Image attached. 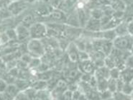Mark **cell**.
I'll return each instance as SVG.
<instances>
[{"instance_id":"11","label":"cell","mask_w":133,"mask_h":100,"mask_svg":"<svg viewBox=\"0 0 133 100\" xmlns=\"http://www.w3.org/2000/svg\"><path fill=\"white\" fill-rule=\"evenodd\" d=\"M94 76L96 77V79L98 78H105V79H109L110 78L109 76V69L107 68L106 66H102L96 68L95 71L94 73Z\"/></svg>"},{"instance_id":"30","label":"cell","mask_w":133,"mask_h":100,"mask_svg":"<svg viewBox=\"0 0 133 100\" xmlns=\"http://www.w3.org/2000/svg\"><path fill=\"white\" fill-rule=\"evenodd\" d=\"M88 99H89V98H88V97H87V94H84V93H81L77 99V100H88Z\"/></svg>"},{"instance_id":"14","label":"cell","mask_w":133,"mask_h":100,"mask_svg":"<svg viewBox=\"0 0 133 100\" xmlns=\"http://www.w3.org/2000/svg\"><path fill=\"white\" fill-rule=\"evenodd\" d=\"M129 22H126L124 20H122L119 22V24L115 28L117 36H122V35H129L127 32V25Z\"/></svg>"},{"instance_id":"15","label":"cell","mask_w":133,"mask_h":100,"mask_svg":"<svg viewBox=\"0 0 133 100\" xmlns=\"http://www.w3.org/2000/svg\"><path fill=\"white\" fill-rule=\"evenodd\" d=\"M117 37V34L115 29L102 30V38L109 41H113Z\"/></svg>"},{"instance_id":"31","label":"cell","mask_w":133,"mask_h":100,"mask_svg":"<svg viewBox=\"0 0 133 100\" xmlns=\"http://www.w3.org/2000/svg\"><path fill=\"white\" fill-rule=\"evenodd\" d=\"M123 2V3L125 4L126 6H132L133 0H122Z\"/></svg>"},{"instance_id":"24","label":"cell","mask_w":133,"mask_h":100,"mask_svg":"<svg viewBox=\"0 0 133 100\" xmlns=\"http://www.w3.org/2000/svg\"><path fill=\"white\" fill-rule=\"evenodd\" d=\"M99 95H100V99L101 100L109 99H111L113 97V94L107 89L104 91H102V92H99Z\"/></svg>"},{"instance_id":"5","label":"cell","mask_w":133,"mask_h":100,"mask_svg":"<svg viewBox=\"0 0 133 100\" xmlns=\"http://www.w3.org/2000/svg\"><path fill=\"white\" fill-rule=\"evenodd\" d=\"M15 32L17 35V40H18L20 42L28 41L30 39L29 28L22 24H19L16 27Z\"/></svg>"},{"instance_id":"20","label":"cell","mask_w":133,"mask_h":100,"mask_svg":"<svg viewBox=\"0 0 133 100\" xmlns=\"http://www.w3.org/2000/svg\"><path fill=\"white\" fill-rule=\"evenodd\" d=\"M6 91H7L9 94H11L12 97H15L18 94L19 92L21 91L17 87V86L15 84H8Z\"/></svg>"},{"instance_id":"29","label":"cell","mask_w":133,"mask_h":100,"mask_svg":"<svg viewBox=\"0 0 133 100\" xmlns=\"http://www.w3.org/2000/svg\"><path fill=\"white\" fill-rule=\"evenodd\" d=\"M132 25H133L132 21H130V22H129L128 23H127V32H128V34L130 35H132V33H133Z\"/></svg>"},{"instance_id":"25","label":"cell","mask_w":133,"mask_h":100,"mask_svg":"<svg viewBox=\"0 0 133 100\" xmlns=\"http://www.w3.org/2000/svg\"><path fill=\"white\" fill-rule=\"evenodd\" d=\"M90 59L89 54L85 50H78V61Z\"/></svg>"},{"instance_id":"3","label":"cell","mask_w":133,"mask_h":100,"mask_svg":"<svg viewBox=\"0 0 133 100\" xmlns=\"http://www.w3.org/2000/svg\"><path fill=\"white\" fill-rule=\"evenodd\" d=\"M30 39L43 40L47 37L48 28L43 22H35L29 28Z\"/></svg>"},{"instance_id":"27","label":"cell","mask_w":133,"mask_h":100,"mask_svg":"<svg viewBox=\"0 0 133 100\" xmlns=\"http://www.w3.org/2000/svg\"><path fill=\"white\" fill-rule=\"evenodd\" d=\"M15 100H31L28 95L25 94L23 91H21L18 93V94L15 97Z\"/></svg>"},{"instance_id":"12","label":"cell","mask_w":133,"mask_h":100,"mask_svg":"<svg viewBox=\"0 0 133 100\" xmlns=\"http://www.w3.org/2000/svg\"><path fill=\"white\" fill-rule=\"evenodd\" d=\"M132 68H124L123 70L120 71L121 78L124 82H132Z\"/></svg>"},{"instance_id":"18","label":"cell","mask_w":133,"mask_h":100,"mask_svg":"<svg viewBox=\"0 0 133 100\" xmlns=\"http://www.w3.org/2000/svg\"><path fill=\"white\" fill-rule=\"evenodd\" d=\"M107 90L111 91L112 94L117 91V81L115 78H109L107 80Z\"/></svg>"},{"instance_id":"1","label":"cell","mask_w":133,"mask_h":100,"mask_svg":"<svg viewBox=\"0 0 133 100\" xmlns=\"http://www.w3.org/2000/svg\"><path fill=\"white\" fill-rule=\"evenodd\" d=\"M27 49L32 58H41L46 52L42 40L38 39H30L27 42Z\"/></svg>"},{"instance_id":"6","label":"cell","mask_w":133,"mask_h":100,"mask_svg":"<svg viewBox=\"0 0 133 100\" xmlns=\"http://www.w3.org/2000/svg\"><path fill=\"white\" fill-rule=\"evenodd\" d=\"M48 17L50 19V20L53 21V22H57V23L64 22L65 23L67 15L61 10L53 8V10L50 11Z\"/></svg>"},{"instance_id":"28","label":"cell","mask_w":133,"mask_h":100,"mask_svg":"<svg viewBox=\"0 0 133 100\" xmlns=\"http://www.w3.org/2000/svg\"><path fill=\"white\" fill-rule=\"evenodd\" d=\"M8 84L4 79H0V93H3L6 91Z\"/></svg>"},{"instance_id":"26","label":"cell","mask_w":133,"mask_h":100,"mask_svg":"<svg viewBox=\"0 0 133 100\" xmlns=\"http://www.w3.org/2000/svg\"><path fill=\"white\" fill-rule=\"evenodd\" d=\"M12 2V0H0V10H4L5 9H8Z\"/></svg>"},{"instance_id":"10","label":"cell","mask_w":133,"mask_h":100,"mask_svg":"<svg viewBox=\"0 0 133 100\" xmlns=\"http://www.w3.org/2000/svg\"><path fill=\"white\" fill-rule=\"evenodd\" d=\"M51 91L48 89L37 91V93L35 96L33 100H53Z\"/></svg>"},{"instance_id":"9","label":"cell","mask_w":133,"mask_h":100,"mask_svg":"<svg viewBox=\"0 0 133 100\" xmlns=\"http://www.w3.org/2000/svg\"><path fill=\"white\" fill-rule=\"evenodd\" d=\"M84 30L88 32H99L102 30V25L100 23V20L91 18L88 19L86 25L84 28Z\"/></svg>"},{"instance_id":"4","label":"cell","mask_w":133,"mask_h":100,"mask_svg":"<svg viewBox=\"0 0 133 100\" xmlns=\"http://www.w3.org/2000/svg\"><path fill=\"white\" fill-rule=\"evenodd\" d=\"M77 68L81 74H88L93 75L96 67L91 59L83 61H78Z\"/></svg>"},{"instance_id":"32","label":"cell","mask_w":133,"mask_h":100,"mask_svg":"<svg viewBox=\"0 0 133 100\" xmlns=\"http://www.w3.org/2000/svg\"><path fill=\"white\" fill-rule=\"evenodd\" d=\"M18 1H22V0H12V2H18Z\"/></svg>"},{"instance_id":"2","label":"cell","mask_w":133,"mask_h":100,"mask_svg":"<svg viewBox=\"0 0 133 100\" xmlns=\"http://www.w3.org/2000/svg\"><path fill=\"white\" fill-rule=\"evenodd\" d=\"M112 44L115 48L121 51H132V35H125L122 36H117Z\"/></svg>"},{"instance_id":"8","label":"cell","mask_w":133,"mask_h":100,"mask_svg":"<svg viewBox=\"0 0 133 100\" xmlns=\"http://www.w3.org/2000/svg\"><path fill=\"white\" fill-rule=\"evenodd\" d=\"M27 2L25 0L18 1V2H12L9 5L8 10L12 13L13 15H19V13L23 12L27 8Z\"/></svg>"},{"instance_id":"22","label":"cell","mask_w":133,"mask_h":100,"mask_svg":"<svg viewBox=\"0 0 133 100\" xmlns=\"http://www.w3.org/2000/svg\"><path fill=\"white\" fill-rule=\"evenodd\" d=\"M56 100H72V91L67 89Z\"/></svg>"},{"instance_id":"13","label":"cell","mask_w":133,"mask_h":100,"mask_svg":"<svg viewBox=\"0 0 133 100\" xmlns=\"http://www.w3.org/2000/svg\"><path fill=\"white\" fill-rule=\"evenodd\" d=\"M113 44H112V41H106L102 39V46H101V52L104 53L105 55V56H109L111 51L113 49Z\"/></svg>"},{"instance_id":"16","label":"cell","mask_w":133,"mask_h":100,"mask_svg":"<svg viewBox=\"0 0 133 100\" xmlns=\"http://www.w3.org/2000/svg\"><path fill=\"white\" fill-rule=\"evenodd\" d=\"M110 6L113 11H119V12H124L127 7L122 0H113L110 4Z\"/></svg>"},{"instance_id":"21","label":"cell","mask_w":133,"mask_h":100,"mask_svg":"<svg viewBox=\"0 0 133 100\" xmlns=\"http://www.w3.org/2000/svg\"><path fill=\"white\" fill-rule=\"evenodd\" d=\"M23 91L28 95V97L31 100H33L35 96V94L37 93V90H35L34 88H32V86H30V87L27 88V89H25Z\"/></svg>"},{"instance_id":"7","label":"cell","mask_w":133,"mask_h":100,"mask_svg":"<svg viewBox=\"0 0 133 100\" xmlns=\"http://www.w3.org/2000/svg\"><path fill=\"white\" fill-rule=\"evenodd\" d=\"M68 59L72 63H77L78 61V50L74 42H71L65 49Z\"/></svg>"},{"instance_id":"19","label":"cell","mask_w":133,"mask_h":100,"mask_svg":"<svg viewBox=\"0 0 133 100\" xmlns=\"http://www.w3.org/2000/svg\"><path fill=\"white\" fill-rule=\"evenodd\" d=\"M132 82H124L121 92H122L123 94L128 95V96H132Z\"/></svg>"},{"instance_id":"33","label":"cell","mask_w":133,"mask_h":100,"mask_svg":"<svg viewBox=\"0 0 133 100\" xmlns=\"http://www.w3.org/2000/svg\"><path fill=\"white\" fill-rule=\"evenodd\" d=\"M88 100H91V99H88Z\"/></svg>"},{"instance_id":"17","label":"cell","mask_w":133,"mask_h":100,"mask_svg":"<svg viewBox=\"0 0 133 100\" xmlns=\"http://www.w3.org/2000/svg\"><path fill=\"white\" fill-rule=\"evenodd\" d=\"M96 83V89L99 92H102L107 89V80L105 78H98Z\"/></svg>"},{"instance_id":"23","label":"cell","mask_w":133,"mask_h":100,"mask_svg":"<svg viewBox=\"0 0 133 100\" xmlns=\"http://www.w3.org/2000/svg\"><path fill=\"white\" fill-rule=\"evenodd\" d=\"M109 76H110V78L117 79L118 78H119V76H120V70L117 67L109 69Z\"/></svg>"}]
</instances>
